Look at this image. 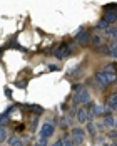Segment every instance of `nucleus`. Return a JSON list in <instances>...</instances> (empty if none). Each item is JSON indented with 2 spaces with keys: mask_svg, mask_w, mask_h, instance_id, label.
I'll return each mask as SVG.
<instances>
[{
  "mask_svg": "<svg viewBox=\"0 0 117 146\" xmlns=\"http://www.w3.org/2000/svg\"><path fill=\"white\" fill-rule=\"evenodd\" d=\"M75 42L79 45H87L90 42V34H89V30L85 29H80L77 32V35H75Z\"/></svg>",
  "mask_w": 117,
  "mask_h": 146,
  "instance_id": "nucleus-5",
  "label": "nucleus"
},
{
  "mask_svg": "<svg viewBox=\"0 0 117 146\" xmlns=\"http://www.w3.org/2000/svg\"><path fill=\"white\" fill-rule=\"evenodd\" d=\"M105 109H107V106H104V104H95V108H94V116H105Z\"/></svg>",
  "mask_w": 117,
  "mask_h": 146,
  "instance_id": "nucleus-13",
  "label": "nucleus"
},
{
  "mask_svg": "<svg viewBox=\"0 0 117 146\" xmlns=\"http://www.w3.org/2000/svg\"><path fill=\"white\" fill-rule=\"evenodd\" d=\"M70 138H72V141H74V146H80L85 141V129H82V128H74L72 133H70Z\"/></svg>",
  "mask_w": 117,
  "mask_h": 146,
  "instance_id": "nucleus-4",
  "label": "nucleus"
},
{
  "mask_svg": "<svg viewBox=\"0 0 117 146\" xmlns=\"http://www.w3.org/2000/svg\"><path fill=\"white\" fill-rule=\"evenodd\" d=\"M37 123H39V117H37V116H32V117H30V126H29L30 131H34V129H35Z\"/></svg>",
  "mask_w": 117,
  "mask_h": 146,
  "instance_id": "nucleus-21",
  "label": "nucleus"
},
{
  "mask_svg": "<svg viewBox=\"0 0 117 146\" xmlns=\"http://www.w3.org/2000/svg\"><path fill=\"white\" fill-rule=\"evenodd\" d=\"M102 20H105L107 24H116L117 22V12H104Z\"/></svg>",
  "mask_w": 117,
  "mask_h": 146,
  "instance_id": "nucleus-10",
  "label": "nucleus"
},
{
  "mask_svg": "<svg viewBox=\"0 0 117 146\" xmlns=\"http://www.w3.org/2000/svg\"><path fill=\"white\" fill-rule=\"evenodd\" d=\"M72 126V116H62L60 117V128L62 129H67V128H70Z\"/></svg>",
  "mask_w": 117,
  "mask_h": 146,
  "instance_id": "nucleus-11",
  "label": "nucleus"
},
{
  "mask_svg": "<svg viewBox=\"0 0 117 146\" xmlns=\"http://www.w3.org/2000/svg\"><path fill=\"white\" fill-rule=\"evenodd\" d=\"M60 139H62V145L64 146H74V141H72V138H70V134H64Z\"/></svg>",
  "mask_w": 117,
  "mask_h": 146,
  "instance_id": "nucleus-16",
  "label": "nucleus"
},
{
  "mask_svg": "<svg viewBox=\"0 0 117 146\" xmlns=\"http://www.w3.org/2000/svg\"><path fill=\"white\" fill-rule=\"evenodd\" d=\"M7 141H9V145L10 146H25L24 139L18 138V136H10V138H7Z\"/></svg>",
  "mask_w": 117,
  "mask_h": 146,
  "instance_id": "nucleus-12",
  "label": "nucleus"
},
{
  "mask_svg": "<svg viewBox=\"0 0 117 146\" xmlns=\"http://www.w3.org/2000/svg\"><path fill=\"white\" fill-rule=\"evenodd\" d=\"M97 29L101 30H107L109 29V24H107V22H105V20H99V24H97Z\"/></svg>",
  "mask_w": 117,
  "mask_h": 146,
  "instance_id": "nucleus-22",
  "label": "nucleus"
},
{
  "mask_svg": "<svg viewBox=\"0 0 117 146\" xmlns=\"http://www.w3.org/2000/svg\"><path fill=\"white\" fill-rule=\"evenodd\" d=\"M35 146H49V139H44V138H40V139L35 143Z\"/></svg>",
  "mask_w": 117,
  "mask_h": 146,
  "instance_id": "nucleus-24",
  "label": "nucleus"
},
{
  "mask_svg": "<svg viewBox=\"0 0 117 146\" xmlns=\"http://www.w3.org/2000/svg\"><path fill=\"white\" fill-rule=\"evenodd\" d=\"M109 56L110 57H117V42H114V44H110L109 45Z\"/></svg>",
  "mask_w": 117,
  "mask_h": 146,
  "instance_id": "nucleus-18",
  "label": "nucleus"
},
{
  "mask_svg": "<svg viewBox=\"0 0 117 146\" xmlns=\"http://www.w3.org/2000/svg\"><path fill=\"white\" fill-rule=\"evenodd\" d=\"M116 123H117V119L112 116V114H107V116H104L102 124L105 126V128H112V129H116Z\"/></svg>",
  "mask_w": 117,
  "mask_h": 146,
  "instance_id": "nucleus-8",
  "label": "nucleus"
},
{
  "mask_svg": "<svg viewBox=\"0 0 117 146\" xmlns=\"http://www.w3.org/2000/svg\"><path fill=\"white\" fill-rule=\"evenodd\" d=\"M95 82L99 84V88L101 89H105V88H109L110 84H114L117 81V74H107V72H97L95 74Z\"/></svg>",
  "mask_w": 117,
  "mask_h": 146,
  "instance_id": "nucleus-2",
  "label": "nucleus"
},
{
  "mask_svg": "<svg viewBox=\"0 0 117 146\" xmlns=\"http://www.w3.org/2000/svg\"><path fill=\"white\" fill-rule=\"evenodd\" d=\"M112 37H114V40L117 42V27H116L114 30H112Z\"/></svg>",
  "mask_w": 117,
  "mask_h": 146,
  "instance_id": "nucleus-27",
  "label": "nucleus"
},
{
  "mask_svg": "<svg viewBox=\"0 0 117 146\" xmlns=\"http://www.w3.org/2000/svg\"><path fill=\"white\" fill-rule=\"evenodd\" d=\"M109 138L112 139V143H116V141H117V131H116V129H112V131H109Z\"/></svg>",
  "mask_w": 117,
  "mask_h": 146,
  "instance_id": "nucleus-23",
  "label": "nucleus"
},
{
  "mask_svg": "<svg viewBox=\"0 0 117 146\" xmlns=\"http://www.w3.org/2000/svg\"><path fill=\"white\" fill-rule=\"evenodd\" d=\"M54 133H55V124H52V123H45L44 126H42V129H40V138L49 139V138L54 136Z\"/></svg>",
  "mask_w": 117,
  "mask_h": 146,
  "instance_id": "nucleus-6",
  "label": "nucleus"
},
{
  "mask_svg": "<svg viewBox=\"0 0 117 146\" xmlns=\"http://www.w3.org/2000/svg\"><path fill=\"white\" fill-rule=\"evenodd\" d=\"M7 138H9V131H7V128H2V126H0V143L5 141Z\"/></svg>",
  "mask_w": 117,
  "mask_h": 146,
  "instance_id": "nucleus-20",
  "label": "nucleus"
},
{
  "mask_svg": "<svg viewBox=\"0 0 117 146\" xmlns=\"http://www.w3.org/2000/svg\"><path fill=\"white\" fill-rule=\"evenodd\" d=\"M85 133H89L90 138H95V134H97V126H95L94 123H87V129H85Z\"/></svg>",
  "mask_w": 117,
  "mask_h": 146,
  "instance_id": "nucleus-15",
  "label": "nucleus"
},
{
  "mask_svg": "<svg viewBox=\"0 0 117 146\" xmlns=\"http://www.w3.org/2000/svg\"><path fill=\"white\" fill-rule=\"evenodd\" d=\"M107 108L110 111H117V92H112L109 98H107Z\"/></svg>",
  "mask_w": 117,
  "mask_h": 146,
  "instance_id": "nucleus-9",
  "label": "nucleus"
},
{
  "mask_svg": "<svg viewBox=\"0 0 117 146\" xmlns=\"http://www.w3.org/2000/svg\"><path fill=\"white\" fill-rule=\"evenodd\" d=\"M75 119H77L80 124L89 123V116H87V111H85V108H80V109H77V113H75Z\"/></svg>",
  "mask_w": 117,
  "mask_h": 146,
  "instance_id": "nucleus-7",
  "label": "nucleus"
},
{
  "mask_svg": "<svg viewBox=\"0 0 117 146\" xmlns=\"http://www.w3.org/2000/svg\"><path fill=\"white\" fill-rule=\"evenodd\" d=\"M97 52H99V54H102V56H109V45L102 44L101 47H97Z\"/></svg>",
  "mask_w": 117,
  "mask_h": 146,
  "instance_id": "nucleus-19",
  "label": "nucleus"
},
{
  "mask_svg": "<svg viewBox=\"0 0 117 146\" xmlns=\"http://www.w3.org/2000/svg\"><path fill=\"white\" fill-rule=\"evenodd\" d=\"M50 146H64V145H62V139H58V141H55V143H52Z\"/></svg>",
  "mask_w": 117,
  "mask_h": 146,
  "instance_id": "nucleus-26",
  "label": "nucleus"
},
{
  "mask_svg": "<svg viewBox=\"0 0 117 146\" xmlns=\"http://www.w3.org/2000/svg\"><path fill=\"white\" fill-rule=\"evenodd\" d=\"M104 146H117V141L116 143H107V145H104Z\"/></svg>",
  "mask_w": 117,
  "mask_h": 146,
  "instance_id": "nucleus-29",
  "label": "nucleus"
},
{
  "mask_svg": "<svg viewBox=\"0 0 117 146\" xmlns=\"http://www.w3.org/2000/svg\"><path fill=\"white\" fill-rule=\"evenodd\" d=\"M74 52V44H67V42H64V44H60L55 47V52H54V56L58 59V60H64V59H67L70 54Z\"/></svg>",
  "mask_w": 117,
  "mask_h": 146,
  "instance_id": "nucleus-3",
  "label": "nucleus"
},
{
  "mask_svg": "<svg viewBox=\"0 0 117 146\" xmlns=\"http://www.w3.org/2000/svg\"><path fill=\"white\" fill-rule=\"evenodd\" d=\"M74 96H72V104L74 108L79 106V104H89L90 102V92H89L87 88L80 86V84H75L74 86Z\"/></svg>",
  "mask_w": 117,
  "mask_h": 146,
  "instance_id": "nucleus-1",
  "label": "nucleus"
},
{
  "mask_svg": "<svg viewBox=\"0 0 117 146\" xmlns=\"http://www.w3.org/2000/svg\"><path fill=\"white\" fill-rule=\"evenodd\" d=\"M24 128H25L24 124H17V126H15V131H17V133H20V131H24Z\"/></svg>",
  "mask_w": 117,
  "mask_h": 146,
  "instance_id": "nucleus-25",
  "label": "nucleus"
},
{
  "mask_svg": "<svg viewBox=\"0 0 117 146\" xmlns=\"http://www.w3.org/2000/svg\"><path fill=\"white\" fill-rule=\"evenodd\" d=\"M90 44L94 45V47H101L102 45V35H99V34L90 35Z\"/></svg>",
  "mask_w": 117,
  "mask_h": 146,
  "instance_id": "nucleus-14",
  "label": "nucleus"
},
{
  "mask_svg": "<svg viewBox=\"0 0 117 146\" xmlns=\"http://www.w3.org/2000/svg\"><path fill=\"white\" fill-rule=\"evenodd\" d=\"M9 121H10V117H9V114H7V113L0 114V126H2V128H5V126L9 124Z\"/></svg>",
  "mask_w": 117,
  "mask_h": 146,
  "instance_id": "nucleus-17",
  "label": "nucleus"
},
{
  "mask_svg": "<svg viewBox=\"0 0 117 146\" xmlns=\"http://www.w3.org/2000/svg\"><path fill=\"white\" fill-rule=\"evenodd\" d=\"M5 96H7V98H12V91H10V89H5Z\"/></svg>",
  "mask_w": 117,
  "mask_h": 146,
  "instance_id": "nucleus-28",
  "label": "nucleus"
}]
</instances>
